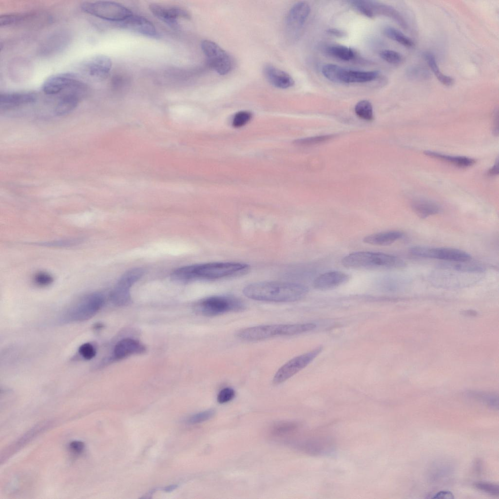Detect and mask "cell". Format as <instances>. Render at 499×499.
<instances>
[{
    "mask_svg": "<svg viewBox=\"0 0 499 499\" xmlns=\"http://www.w3.org/2000/svg\"><path fill=\"white\" fill-rule=\"evenodd\" d=\"M305 285L288 282H260L249 284L244 294L251 299L271 302H290L299 300L308 293Z\"/></svg>",
    "mask_w": 499,
    "mask_h": 499,
    "instance_id": "1",
    "label": "cell"
},
{
    "mask_svg": "<svg viewBox=\"0 0 499 499\" xmlns=\"http://www.w3.org/2000/svg\"><path fill=\"white\" fill-rule=\"evenodd\" d=\"M342 264L345 268L352 269L381 270L401 268L404 262L394 255L382 252L356 251L345 256Z\"/></svg>",
    "mask_w": 499,
    "mask_h": 499,
    "instance_id": "2",
    "label": "cell"
},
{
    "mask_svg": "<svg viewBox=\"0 0 499 499\" xmlns=\"http://www.w3.org/2000/svg\"><path fill=\"white\" fill-rule=\"evenodd\" d=\"M316 327L313 323L262 325L240 329L237 336L247 341H258L280 336H292L308 332Z\"/></svg>",
    "mask_w": 499,
    "mask_h": 499,
    "instance_id": "3",
    "label": "cell"
},
{
    "mask_svg": "<svg viewBox=\"0 0 499 499\" xmlns=\"http://www.w3.org/2000/svg\"><path fill=\"white\" fill-rule=\"evenodd\" d=\"M248 265L239 262H212L192 265L194 280H213L239 276L249 270Z\"/></svg>",
    "mask_w": 499,
    "mask_h": 499,
    "instance_id": "4",
    "label": "cell"
},
{
    "mask_svg": "<svg viewBox=\"0 0 499 499\" xmlns=\"http://www.w3.org/2000/svg\"><path fill=\"white\" fill-rule=\"evenodd\" d=\"M245 308V305L241 299L231 296L209 297L198 302L195 307L197 313L207 317L240 311Z\"/></svg>",
    "mask_w": 499,
    "mask_h": 499,
    "instance_id": "5",
    "label": "cell"
},
{
    "mask_svg": "<svg viewBox=\"0 0 499 499\" xmlns=\"http://www.w3.org/2000/svg\"><path fill=\"white\" fill-rule=\"evenodd\" d=\"M84 12L99 19L120 22L133 14L124 6L111 1H85L81 4Z\"/></svg>",
    "mask_w": 499,
    "mask_h": 499,
    "instance_id": "6",
    "label": "cell"
},
{
    "mask_svg": "<svg viewBox=\"0 0 499 499\" xmlns=\"http://www.w3.org/2000/svg\"><path fill=\"white\" fill-rule=\"evenodd\" d=\"M201 46L208 65L217 73L225 75L231 71L233 67L232 58L217 43L210 40H204Z\"/></svg>",
    "mask_w": 499,
    "mask_h": 499,
    "instance_id": "7",
    "label": "cell"
},
{
    "mask_svg": "<svg viewBox=\"0 0 499 499\" xmlns=\"http://www.w3.org/2000/svg\"><path fill=\"white\" fill-rule=\"evenodd\" d=\"M410 252L417 257L437 259L449 262L469 261L472 258L467 252L452 248L415 246L410 249Z\"/></svg>",
    "mask_w": 499,
    "mask_h": 499,
    "instance_id": "8",
    "label": "cell"
},
{
    "mask_svg": "<svg viewBox=\"0 0 499 499\" xmlns=\"http://www.w3.org/2000/svg\"><path fill=\"white\" fill-rule=\"evenodd\" d=\"M104 297L99 293H93L82 299L68 311L67 318L71 321H83L94 316L102 308Z\"/></svg>",
    "mask_w": 499,
    "mask_h": 499,
    "instance_id": "9",
    "label": "cell"
},
{
    "mask_svg": "<svg viewBox=\"0 0 499 499\" xmlns=\"http://www.w3.org/2000/svg\"><path fill=\"white\" fill-rule=\"evenodd\" d=\"M144 274L142 268H136L128 270L119 279L112 291L110 297L112 302L118 306L127 305L131 300L130 288Z\"/></svg>",
    "mask_w": 499,
    "mask_h": 499,
    "instance_id": "10",
    "label": "cell"
},
{
    "mask_svg": "<svg viewBox=\"0 0 499 499\" xmlns=\"http://www.w3.org/2000/svg\"><path fill=\"white\" fill-rule=\"evenodd\" d=\"M322 347L295 357L282 366L273 378V384H279L286 381L311 363L322 351Z\"/></svg>",
    "mask_w": 499,
    "mask_h": 499,
    "instance_id": "11",
    "label": "cell"
},
{
    "mask_svg": "<svg viewBox=\"0 0 499 499\" xmlns=\"http://www.w3.org/2000/svg\"><path fill=\"white\" fill-rule=\"evenodd\" d=\"M81 71L91 78L101 79L109 73L112 66L111 59L104 55H96L84 60Z\"/></svg>",
    "mask_w": 499,
    "mask_h": 499,
    "instance_id": "12",
    "label": "cell"
},
{
    "mask_svg": "<svg viewBox=\"0 0 499 499\" xmlns=\"http://www.w3.org/2000/svg\"><path fill=\"white\" fill-rule=\"evenodd\" d=\"M85 90L84 85L78 80L63 91L65 92L64 94L56 106L55 114L57 115L61 116L72 111L77 106Z\"/></svg>",
    "mask_w": 499,
    "mask_h": 499,
    "instance_id": "13",
    "label": "cell"
},
{
    "mask_svg": "<svg viewBox=\"0 0 499 499\" xmlns=\"http://www.w3.org/2000/svg\"><path fill=\"white\" fill-rule=\"evenodd\" d=\"M149 9L155 17L172 27H178L179 18H190L188 11L178 7L152 3L149 5Z\"/></svg>",
    "mask_w": 499,
    "mask_h": 499,
    "instance_id": "14",
    "label": "cell"
},
{
    "mask_svg": "<svg viewBox=\"0 0 499 499\" xmlns=\"http://www.w3.org/2000/svg\"><path fill=\"white\" fill-rule=\"evenodd\" d=\"M78 80L77 76L72 73H61L48 77L42 86L43 92L53 95L63 92Z\"/></svg>",
    "mask_w": 499,
    "mask_h": 499,
    "instance_id": "15",
    "label": "cell"
},
{
    "mask_svg": "<svg viewBox=\"0 0 499 499\" xmlns=\"http://www.w3.org/2000/svg\"><path fill=\"white\" fill-rule=\"evenodd\" d=\"M310 7L305 1H299L290 8L286 19L288 31L296 34L303 27L310 13Z\"/></svg>",
    "mask_w": 499,
    "mask_h": 499,
    "instance_id": "16",
    "label": "cell"
},
{
    "mask_svg": "<svg viewBox=\"0 0 499 499\" xmlns=\"http://www.w3.org/2000/svg\"><path fill=\"white\" fill-rule=\"evenodd\" d=\"M118 23L121 27L148 37L155 38L158 36L153 23L140 16L133 14Z\"/></svg>",
    "mask_w": 499,
    "mask_h": 499,
    "instance_id": "17",
    "label": "cell"
},
{
    "mask_svg": "<svg viewBox=\"0 0 499 499\" xmlns=\"http://www.w3.org/2000/svg\"><path fill=\"white\" fill-rule=\"evenodd\" d=\"M350 279L348 274L340 271H330L320 274L313 283V288L320 290L335 288L345 284Z\"/></svg>",
    "mask_w": 499,
    "mask_h": 499,
    "instance_id": "18",
    "label": "cell"
},
{
    "mask_svg": "<svg viewBox=\"0 0 499 499\" xmlns=\"http://www.w3.org/2000/svg\"><path fill=\"white\" fill-rule=\"evenodd\" d=\"M37 96L35 93L29 91H20L1 93L0 96V108L8 110L32 103Z\"/></svg>",
    "mask_w": 499,
    "mask_h": 499,
    "instance_id": "19",
    "label": "cell"
},
{
    "mask_svg": "<svg viewBox=\"0 0 499 499\" xmlns=\"http://www.w3.org/2000/svg\"><path fill=\"white\" fill-rule=\"evenodd\" d=\"M263 72L267 80L276 88L287 89L294 84L293 78L289 74L272 65H266Z\"/></svg>",
    "mask_w": 499,
    "mask_h": 499,
    "instance_id": "20",
    "label": "cell"
},
{
    "mask_svg": "<svg viewBox=\"0 0 499 499\" xmlns=\"http://www.w3.org/2000/svg\"><path fill=\"white\" fill-rule=\"evenodd\" d=\"M377 71H359L342 67L339 74L340 83H364L374 80L378 76Z\"/></svg>",
    "mask_w": 499,
    "mask_h": 499,
    "instance_id": "21",
    "label": "cell"
},
{
    "mask_svg": "<svg viewBox=\"0 0 499 499\" xmlns=\"http://www.w3.org/2000/svg\"><path fill=\"white\" fill-rule=\"evenodd\" d=\"M145 349L144 345L138 341L125 338L116 344L114 353L116 358L121 359L132 354L142 353Z\"/></svg>",
    "mask_w": 499,
    "mask_h": 499,
    "instance_id": "22",
    "label": "cell"
},
{
    "mask_svg": "<svg viewBox=\"0 0 499 499\" xmlns=\"http://www.w3.org/2000/svg\"><path fill=\"white\" fill-rule=\"evenodd\" d=\"M367 2L372 18L376 14L386 16L394 20L403 28H406L407 24L404 19L393 7L373 1L367 0Z\"/></svg>",
    "mask_w": 499,
    "mask_h": 499,
    "instance_id": "23",
    "label": "cell"
},
{
    "mask_svg": "<svg viewBox=\"0 0 499 499\" xmlns=\"http://www.w3.org/2000/svg\"><path fill=\"white\" fill-rule=\"evenodd\" d=\"M403 233L398 230H390L373 233L365 236L363 242L375 246H387L402 238Z\"/></svg>",
    "mask_w": 499,
    "mask_h": 499,
    "instance_id": "24",
    "label": "cell"
},
{
    "mask_svg": "<svg viewBox=\"0 0 499 499\" xmlns=\"http://www.w3.org/2000/svg\"><path fill=\"white\" fill-rule=\"evenodd\" d=\"M413 211L421 218L440 213L441 209L436 203L424 199L414 200L411 204Z\"/></svg>",
    "mask_w": 499,
    "mask_h": 499,
    "instance_id": "25",
    "label": "cell"
},
{
    "mask_svg": "<svg viewBox=\"0 0 499 499\" xmlns=\"http://www.w3.org/2000/svg\"><path fill=\"white\" fill-rule=\"evenodd\" d=\"M424 153L429 157L449 163L460 168L469 167L475 163L474 159L466 156H451L430 151H425Z\"/></svg>",
    "mask_w": 499,
    "mask_h": 499,
    "instance_id": "26",
    "label": "cell"
},
{
    "mask_svg": "<svg viewBox=\"0 0 499 499\" xmlns=\"http://www.w3.org/2000/svg\"><path fill=\"white\" fill-rule=\"evenodd\" d=\"M470 261L460 262H449L443 264L441 267L444 269L467 272H482L484 268L479 263L470 262Z\"/></svg>",
    "mask_w": 499,
    "mask_h": 499,
    "instance_id": "27",
    "label": "cell"
},
{
    "mask_svg": "<svg viewBox=\"0 0 499 499\" xmlns=\"http://www.w3.org/2000/svg\"><path fill=\"white\" fill-rule=\"evenodd\" d=\"M424 57L428 65L439 81L446 86L452 85L454 82L453 78L445 75L440 71L434 56L431 53H426Z\"/></svg>",
    "mask_w": 499,
    "mask_h": 499,
    "instance_id": "28",
    "label": "cell"
},
{
    "mask_svg": "<svg viewBox=\"0 0 499 499\" xmlns=\"http://www.w3.org/2000/svg\"><path fill=\"white\" fill-rule=\"evenodd\" d=\"M326 53L330 56L343 61H350L355 57L354 51L350 48L341 45H333L327 47Z\"/></svg>",
    "mask_w": 499,
    "mask_h": 499,
    "instance_id": "29",
    "label": "cell"
},
{
    "mask_svg": "<svg viewBox=\"0 0 499 499\" xmlns=\"http://www.w3.org/2000/svg\"><path fill=\"white\" fill-rule=\"evenodd\" d=\"M83 241L80 238H69L35 243L38 246L48 248H67L78 245Z\"/></svg>",
    "mask_w": 499,
    "mask_h": 499,
    "instance_id": "30",
    "label": "cell"
},
{
    "mask_svg": "<svg viewBox=\"0 0 499 499\" xmlns=\"http://www.w3.org/2000/svg\"><path fill=\"white\" fill-rule=\"evenodd\" d=\"M384 35L388 38L396 41L407 47H412L414 43L413 40L399 30L390 26L386 27L384 30Z\"/></svg>",
    "mask_w": 499,
    "mask_h": 499,
    "instance_id": "31",
    "label": "cell"
},
{
    "mask_svg": "<svg viewBox=\"0 0 499 499\" xmlns=\"http://www.w3.org/2000/svg\"><path fill=\"white\" fill-rule=\"evenodd\" d=\"M355 112L356 114L363 119L371 121L373 118L372 106L367 100L359 101L355 106Z\"/></svg>",
    "mask_w": 499,
    "mask_h": 499,
    "instance_id": "32",
    "label": "cell"
},
{
    "mask_svg": "<svg viewBox=\"0 0 499 499\" xmlns=\"http://www.w3.org/2000/svg\"><path fill=\"white\" fill-rule=\"evenodd\" d=\"M335 136V134L315 136L297 139L294 141V143L298 146H309L326 142Z\"/></svg>",
    "mask_w": 499,
    "mask_h": 499,
    "instance_id": "33",
    "label": "cell"
},
{
    "mask_svg": "<svg viewBox=\"0 0 499 499\" xmlns=\"http://www.w3.org/2000/svg\"><path fill=\"white\" fill-rule=\"evenodd\" d=\"M54 281L53 276L46 271H38L33 276L34 283L40 287H45L51 285Z\"/></svg>",
    "mask_w": 499,
    "mask_h": 499,
    "instance_id": "34",
    "label": "cell"
},
{
    "mask_svg": "<svg viewBox=\"0 0 499 499\" xmlns=\"http://www.w3.org/2000/svg\"><path fill=\"white\" fill-rule=\"evenodd\" d=\"M474 486L477 489L487 493L492 496L498 497L499 486L498 484L484 481H478L474 483Z\"/></svg>",
    "mask_w": 499,
    "mask_h": 499,
    "instance_id": "35",
    "label": "cell"
},
{
    "mask_svg": "<svg viewBox=\"0 0 499 499\" xmlns=\"http://www.w3.org/2000/svg\"><path fill=\"white\" fill-rule=\"evenodd\" d=\"M380 55L384 60L392 64H398L403 59L401 54L391 50H383L380 53Z\"/></svg>",
    "mask_w": 499,
    "mask_h": 499,
    "instance_id": "36",
    "label": "cell"
},
{
    "mask_svg": "<svg viewBox=\"0 0 499 499\" xmlns=\"http://www.w3.org/2000/svg\"><path fill=\"white\" fill-rule=\"evenodd\" d=\"M252 114L249 111H243L237 113L234 116L232 125L240 128L246 124L251 118Z\"/></svg>",
    "mask_w": 499,
    "mask_h": 499,
    "instance_id": "37",
    "label": "cell"
},
{
    "mask_svg": "<svg viewBox=\"0 0 499 499\" xmlns=\"http://www.w3.org/2000/svg\"><path fill=\"white\" fill-rule=\"evenodd\" d=\"M215 414V411L210 409L198 413L190 417L188 422L191 424L200 423L211 419Z\"/></svg>",
    "mask_w": 499,
    "mask_h": 499,
    "instance_id": "38",
    "label": "cell"
},
{
    "mask_svg": "<svg viewBox=\"0 0 499 499\" xmlns=\"http://www.w3.org/2000/svg\"><path fill=\"white\" fill-rule=\"evenodd\" d=\"M26 15L21 14H7L0 17V25L7 26L17 23L22 20Z\"/></svg>",
    "mask_w": 499,
    "mask_h": 499,
    "instance_id": "39",
    "label": "cell"
},
{
    "mask_svg": "<svg viewBox=\"0 0 499 499\" xmlns=\"http://www.w3.org/2000/svg\"><path fill=\"white\" fill-rule=\"evenodd\" d=\"M427 70L420 66L412 67L407 70V74L410 78L414 79H425L429 77Z\"/></svg>",
    "mask_w": 499,
    "mask_h": 499,
    "instance_id": "40",
    "label": "cell"
},
{
    "mask_svg": "<svg viewBox=\"0 0 499 499\" xmlns=\"http://www.w3.org/2000/svg\"><path fill=\"white\" fill-rule=\"evenodd\" d=\"M80 355L86 360H91L96 354V350L90 343H85L80 345L78 349Z\"/></svg>",
    "mask_w": 499,
    "mask_h": 499,
    "instance_id": "41",
    "label": "cell"
},
{
    "mask_svg": "<svg viewBox=\"0 0 499 499\" xmlns=\"http://www.w3.org/2000/svg\"><path fill=\"white\" fill-rule=\"evenodd\" d=\"M235 394V391L232 388H224L219 392L217 395V401L220 403L229 402L234 398Z\"/></svg>",
    "mask_w": 499,
    "mask_h": 499,
    "instance_id": "42",
    "label": "cell"
},
{
    "mask_svg": "<svg viewBox=\"0 0 499 499\" xmlns=\"http://www.w3.org/2000/svg\"><path fill=\"white\" fill-rule=\"evenodd\" d=\"M295 428V425L289 423L280 424L276 426L273 429V432L275 434H284L293 430Z\"/></svg>",
    "mask_w": 499,
    "mask_h": 499,
    "instance_id": "43",
    "label": "cell"
},
{
    "mask_svg": "<svg viewBox=\"0 0 499 499\" xmlns=\"http://www.w3.org/2000/svg\"><path fill=\"white\" fill-rule=\"evenodd\" d=\"M69 448L72 453L75 454H79L84 450V443L80 441H73L70 443Z\"/></svg>",
    "mask_w": 499,
    "mask_h": 499,
    "instance_id": "44",
    "label": "cell"
},
{
    "mask_svg": "<svg viewBox=\"0 0 499 499\" xmlns=\"http://www.w3.org/2000/svg\"><path fill=\"white\" fill-rule=\"evenodd\" d=\"M432 498L435 499H454L453 494L450 491H440L432 497Z\"/></svg>",
    "mask_w": 499,
    "mask_h": 499,
    "instance_id": "45",
    "label": "cell"
},
{
    "mask_svg": "<svg viewBox=\"0 0 499 499\" xmlns=\"http://www.w3.org/2000/svg\"><path fill=\"white\" fill-rule=\"evenodd\" d=\"M326 32L328 34L337 37H343L345 35V32L335 28L329 29Z\"/></svg>",
    "mask_w": 499,
    "mask_h": 499,
    "instance_id": "46",
    "label": "cell"
},
{
    "mask_svg": "<svg viewBox=\"0 0 499 499\" xmlns=\"http://www.w3.org/2000/svg\"><path fill=\"white\" fill-rule=\"evenodd\" d=\"M499 117H498V111L497 110L495 112L494 115V122H493V131L495 135H498V126H499Z\"/></svg>",
    "mask_w": 499,
    "mask_h": 499,
    "instance_id": "47",
    "label": "cell"
},
{
    "mask_svg": "<svg viewBox=\"0 0 499 499\" xmlns=\"http://www.w3.org/2000/svg\"><path fill=\"white\" fill-rule=\"evenodd\" d=\"M488 175L491 176H495L499 174V161L497 160L494 166L489 170Z\"/></svg>",
    "mask_w": 499,
    "mask_h": 499,
    "instance_id": "48",
    "label": "cell"
},
{
    "mask_svg": "<svg viewBox=\"0 0 499 499\" xmlns=\"http://www.w3.org/2000/svg\"><path fill=\"white\" fill-rule=\"evenodd\" d=\"M177 487H178V485H176V484L171 485L165 487L163 489V490L164 491L166 492H172L173 490H175Z\"/></svg>",
    "mask_w": 499,
    "mask_h": 499,
    "instance_id": "49",
    "label": "cell"
}]
</instances>
